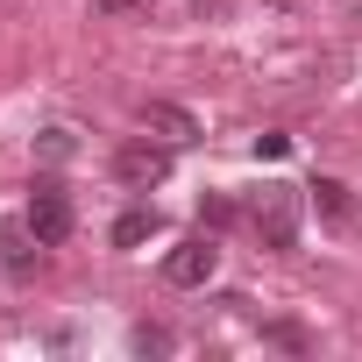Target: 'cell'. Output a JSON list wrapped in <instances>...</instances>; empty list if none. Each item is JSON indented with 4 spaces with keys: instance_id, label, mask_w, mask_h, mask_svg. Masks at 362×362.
Masks as SVG:
<instances>
[{
    "instance_id": "7a4b0ae2",
    "label": "cell",
    "mask_w": 362,
    "mask_h": 362,
    "mask_svg": "<svg viewBox=\"0 0 362 362\" xmlns=\"http://www.w3.org/2000/svg\"><path fill=\"white\" fill-rule=\"evenodd\" d=\"M214 270H221V242H214V235H192V242H177V249L163 256V277H170V284H185V291L206 284Z\"/></svg>"
},
{
    "instance_id": "3957f363",
    "label": "cell",
    "mask_w": 362,
    "mask_h": 362,
    "mask_svg": "<svg viewBox=\"0 0 362 362\" xmlns=\"http://www.w3.org/2000/svg\"><path fill=\"white\" fill-rule=\"evenodd\" d=\"M114 177L121 185H163L170 177V149L163 142H121L114 149Z\"/></svg>"
},
{
    "instance_id": "6da1fadb",
    "label": "cell",
    "mask_w": 362,
    "mask_h": 362,
    "mask_svg": "<svg viewBox=\"0 0 362 362\" xmlns=\"http://www.w3.org/2000/svg\"><path fill=\"white\" fill-rule=\"evenodd\" d=\"M71 221H78V214H71V192L57 185V177H36V192H29V228H36V242L57 249V242L71 235Z\"/></svg>"
},
{
    "instance_id": "8fae6325",
    "label": "cell",
    "mask_w": 362,
    "mask_h": 362,
    "mask_svg": "<svg viewBox=\"0 0 362 362\" xmlns=\"http://www.w3.org/2000/svg\"><path fill=\"white\" fill-rule=\"evenodd\" d=\"M135 0H93V15H128Z\"/></svg>"
},
{
    "instance_id": "52a82bcc",
    "label": "cell",
    "mask_w": 362,
    "mask_h": 362,
    "mask_svg": "<svg viewBox=\"0 0 362 362\" xmlns=\"http://www.w3.org/2000/svg\"><path fill=\"white\" fill-rule=\"evenodd\" d=\"M156 235V214H121L114 221V249H135V242H149Z\"/></svg>"
},
{
    "instance_id": "277c9868",
    "label": "cell",
    "mask_w": 362,
    "mask_h": 362,
    "mask_svg": "<svg viewBox=\"0 0 362 362\" xmlns=\"http://www.w3.org/2000/svg\"><path fill=\"white\" fill-rule=\"evenodd\" d=\"M256 228H263V242L270 249H298V192H263L256 199Z\"/></svg>"
},
{
    "instance_id": "8992f818",
    "label": "cell",
    "mask_w": 362,
    "mask_h": 362,
    "mask_svg": "<svg viewBox=\"0 0 362 362\" xmlns=\"http://www.w3.org/2000/svg\"><path fill=\"white\" fill-rule=\"evenodd\" d=\"M142 128H156L163 142H192L199 135V121L185 107H170V100H142Z\"/></svg>"
},
{
    "instance_id": "5b68a950",
    "label": "cell",
    "mask_w": 362,
    "mask_h": 362,
    "mask_svg": "<svg viewBox=\"0 0 362 362\" xmlns=\"http://www.w3.org/2000/svg\"><path fill=\"white\" fill-rule=\"evenodd\" d=\"M36 228H29V214L22 221H0V270H8V277H29L36 270Z\"/></svg>"
},
{
    "instance_id": "ba28073f",
    "label": "cell",
    "mask_w": 362,
    "mask_h": 362,
    "mask_svg": "<svg viewBox=\"0 0 362 362\" xmlns=\"http://www.w3.org/2000/svg\"><path fill=\"white\" fill-rule=\"evenodd\" d=\"M313 199H320V214H327V221H348V185L320 177V185H313Z\"/></svg>"
},
{
    "instance_id": "9c48e42d",
    "label": "cell",
    "mask_w": 362,
    "mask_h": 362,
    "mask_svg": "<svg viewBox=\"0 0 362 362\" xmlns=\"http://www.w3.org/2000/svg\"><path fill=\"white\" fill-rule=\"evenodd\" d=\"M128 341H135V355H170V334L163 327H135Z\"/></svg>"
},
{
    "instance_id": "30bf717a",
    "label": "cell",
    "mask_w": 362,
    "mask_h": 362,
    "mask_svg": "<svg viewBox=\"0 0 362 362\" xmlns=\"http://www.w3.org/2000/svg\"><path fill=\"white\" fill-rule=\"evenodd\" d=\"M43 156H50V163H64V156H71V135H64V128H50V135H43Z\"/></svg>"
}]
</instances>
